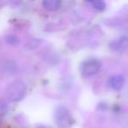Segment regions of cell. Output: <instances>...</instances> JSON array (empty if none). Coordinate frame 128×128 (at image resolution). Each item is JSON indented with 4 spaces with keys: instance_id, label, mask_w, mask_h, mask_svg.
<instances>
[{
    "instance_id": "1",
    "label": "cell",
    "mask_w": 128,
    "mask_h": 128,
    "mask_svg": "<svg viewBox=\"0 0 128 128\" xmlns=\"http://www.w3.org/2000/svg\"><path fill=\"white\" fill-rule=\"evenodd\" d=\"M26 93V85L21 80H16L12 82L6 90V95L11 102L21 101Z\"/></svg>"
},
{
    "instance_id": "2",
    "label": "cell",
    "mask_w": 128,
    "mask_h": 128,
    "mask_svg": "<svg viewBox=\"0 0 128 128\" xmlns=\"http://www.w3.org/2000/svg\"><path fill=\"white\" fill-rule=\"evenodd\" d=\"M54 121L58 128H70L74 123L71 113L67 107L60 105L54 112Z\"/></svg>"
},
{
    "instance_id": "3",
    "label": "cell",
    "mask_w": 128,
    "mask_h": 128,
    "mask_svg": "<svg viewBox=\"0 0 128 128\" xmlns=\"http://www.w3.org/2000/svg\"><path fill=\"white\" fill-rule=\"evenodd\" d=\"M101 68V62L96 59H90L82 63L80 70L85 76H92L98 74Z\"/></svg>"
},
{
    "instance_id": "4",
    "label": "cell",
    "mask_w": 128,
    "mask_h": 128,
    "mask_svg": "<svg viewBox=\"0 0 128 128\" xmlns=\"http://www.w3.org/2000/svg\"><path fill=\"white\" fill-rule=\"evenodd\" d=\"M110 48L117 52L128 51V37L124 36V37H121L119 39L113 40L110 44Z\"/></svg>"
},
{
    "instance_id": "5",
    "label": "cell",
    "mask_w": 128,
    "mask_h": 128,
    "mask_svg": "<svg viewBox=\"0 0 128 128\" xmlns=\"http://www.w3.org/2000/svg\"><path fill=\"white\" fill-rule=\"evenodd\" d=\"M124 79L122 76L120 75H115L110 77L108 80V85L112 90L116 91H118L124 87Z\"/></svg>"
},
{
    "instance_id": "6",
    "label": "cell",
    "mask_w": 128,
    "mask_h": 128,
    "mask_svg": "<svg viewBox=\"0 0 128 128\" xmlns=\"http://www.w3.org/2000/svg\"><path fill=\"white\" fill-rule=\"evenodd\" d=\"M42 6L48 11L54 12L60 8V2L58 0H44L42 2Z\"/></svg>"
},
{
    "instance_id": "7",
    "label": "cell",
    "mask_w": 128,
    "mask_h": 128,
    "mask_svg": "<svg viewBox=\"0 0 128 128\" xmlns=\"http://www.w3.org/2000/svg\"><path fill=\"white\" fill-rule=\"evenodd\" d=\"M89 3L92 6V7L95 10L99 12L104 11L105 9V7H106V4H105V2L103 1V0H94V1H90Z\"/></svg>"
},
{
    "instance_id": "8",
    "label": "cell",
    "mask_w": 128,
    "mask_h": 128,
    "mask_svg": "<svg viewBox=\"0 0 128 128\" xmlns=\"http://www.w3.org/2000/svg\"><path fill=\"white\" fill-rule=\"evenodd\" d=\"M17 65L14 62H7L4 64V71L8 74H14L17 72Z\"/></svg>"
},
{
    "instance_id": "9",
    "label": "cell",
    "mask_w": 128,
    "mask_h": 128,
    "mask_svg": "<svg viewBox=\"0 0 128 128\" xmlns=\"http://www.w3.org/2000/svg\"><path fill=\"white\" fill-rule=\"evenodd\" d=\"M4 40L7 44L9 45H12V46H16L20 43V40H18V37H16L15 35H7L6 38H4Z\"/></svg>"
},
{
    "instance_id": "10",
    "label": "cell",
    "mask_w": 128,
    "mask_h": 128,
    "mask_svg": "<svg viewBox=\"0 0 128 128\" xmlns=\"http://www.w3.org/2000/svg\"><path fill=\"white\" fill-rule=\"evenodd\" d=\"M8 112V104L4 100H0V116L6 114Z\"/></svg>"
},
{
    "instance_id": "11",
    "label": "cell",
    "mask_w": 128,
    "mask_h": 128,
    "mask_svg": "<svg viewBox=\"0 0 128 128\" xmlns=\"http://www.w3.org/2000/svg\"><path fill=\"white\" fill-rule=\"evenodd\" d=\"M40 40H34L30 41V42L28 43V44L26 46V48H27V49L29 50H32V49H34V48H36L37 46H39L40 45Z\"/></svg>"
},
{
    "instance_id": "12",
    "label": "cell",
    "mask_w": 128,
    "mask_h": 128,
    "mask_svg": "<svg viewBox=\"0 0 128 128\" xmlns=\"http://www.w3.org/2000/svg\"><path fill=\"white\" fill-rule=\"evenodd\" d=\"M37 128H48V127H45V126H38Z\"/></svg>"
}]
</instances>
